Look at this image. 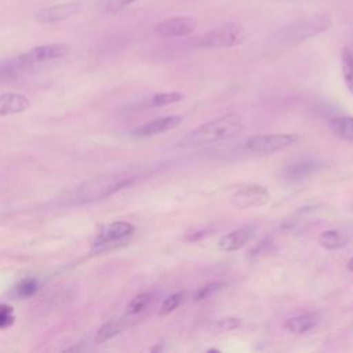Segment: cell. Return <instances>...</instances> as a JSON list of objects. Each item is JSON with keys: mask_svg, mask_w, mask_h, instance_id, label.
I'll list each match as a JSON object with an SVG mask.
<instances>
[{"mask_svg": "<svg viewBox=\"0 0 353 353\" xmlns=\"http://www.w3.org/2000/svg\"><path fill=\"white\" fill-rule=\"evenodd\" d=\"M223 285H225V283H222V281H212V283H208V284H205V285H203V287H199V288L196 290L194 295H193V299H194L196 302H200V301L208 298L210 295H212L214 292L219 291Z\"/></svg>", "mask_w": 353, "mask_h": 353, "instance_id": "cell-23", "label": "cell"}, {"mask_svg": "<svg viewBox=\"0 0 353 353\" xmlns=\"http://www.w3.org/2000/svg\"><path fill=\"white\" fill-rule=\"evenodd\" d=\"M123 330V324L119 320H112L108 321L106 324H103L95 335V342L98 343H105L109 339H113L116 335H119Z\"/></svg>", "mask_w": 353, "mask_h": 353, "instance_id": "cell-19", "label": "cell"}, {"mask_svg": "<svg viewBox=\"0 0 353 353\" xmlns=\"http://www.w3.org/2000/svg\"><path fill=\"white\" fill-rule=\"evenodd\" d=\"M196 21L190 17H174L160 22L156 32L163 37H185L193 33Z\"/></svg>", "mask_w": 353, "mask_h": 353, "instance_id": "cell-10", "label": "cell"}, {"mask_svg": "<svg viewBox=\"0 0 353 353\" xmlns=\"http://www.w3.org/2000/svg\"><path fill=\"white\" fill-rule=\"evenodd\" d=\"M229 201L233 207L240 210L262 207L269 201V192L261 185L250 183L234 190L229 197Z\"/></svg>", "mask_w": 353, "mask_h": 353, "instance_id": "cell-8", "label": "cell"}, {"mask_svg": "<svg viewBox=\"0 0 353 353\" xmlns=\"http://www.w3.org/2000/svg\"><path fill=\"white\" fill-rule=\"evenodd\" d=\"M243 127L244 121L240 114L228 113L189 131L178 141V145L182 148H197L218 143L234 138L241 132Z\"/></svg>", "mask_w": 353, "mask_h": 353, "instance_id": "cell-2", "label": "cell"}, {"mask_svg": "<svg viewBox=\"0 0 353 353\" xmlns=\"http://www.w3.org/2000/svg\"><path fill=\"white\" fill-rule=\"evenodd\" d=\"M252 236H254V228L245 226L222 236L218 243V247L225 252H233L243 248L251 240Z\"/></svg>", "mask_w": 353, "mask_h": 353, "instance_id": "cell-12", "label": "cell"}, {"mask_svg": "<svg viewBox=\"0 0 353 353\" xmlns=\"http://www.w3.org/2000/svg\"><path fill=\"white\" fill-rule=\"evenodd\" d=\"M331 25L328 15H314L292 22L281 30V41L287 44H299L313 36L327 30Z\"/></svg>", "mask_w": 353, "mask_h": 353, "instance_id": "cell-4", "label": "cell"}, {"mask_svg": "<svg viewBox=\"0 0 353 353\" xmlns=\"http://www.w3.org/2000/svg\"><path fill=\"white\" fill-rule=\"evenodd\" d=\"M319 243L327 250H339L347 244V237L343 236L339 230L330 229L320 233Z\"/></svg>", "mask_w": 353, "mask_h": 353, "instance_id": "cell-18", "label": "cell"}, {"mask_svg": "<svg viewBox=\"0 0 353 353\" xmlns=\"http://www.w3.org/2000/svg\"><path fill=\"white\" fill-rule=\"evenodd\" d=\"M80 10L79 3L74 1H68V3H61V4H54L50 7H44L37 11L36 14V21L43 25H51V23H58L62 21H66L76 15Z\"/></svg>", "mask_w": 353, "mask_h": 353, "instance_id": "cell-9", "label": "cell"}, {"mask_svg": "<svg viewBox=\"0 0 353 353\" xmlns=\"http://www.w3.org/2000/svg\"><path fill=\"white\" fill-rule=\"evenodd\" d=\"M17 290H18V294H19L21 296H30V295H33V294L36 292V290H37V283H36V280H33V279H26V280H23V281L17 287Z\"/></svg>", "mask_w": 353, "mask_h": 353, "instance_id": "cell-24", "label": "cell"}, {"mask_svg": "<svg viewBox=\"0 0 353 353\" xmlns=\"http://www.w3.org/2000/svg\"><path fill=\"white\" fill-rule=\"evenodd\" d=\"M135 1H138V0H110V7L119 10V8H124L130 4H132Z\"/></svg>", "mask_w": 353, "mask_h": 353, "instance_id": "cell-27", "label": "cell"}, {"mask_svg": "<svg viewBox=\"0 0 353 353\" xmlns=\"http://www.w3.org/2000/svg\"><path fill=\"white\" fill-rule=\"evenodd\" d=\"M134 233V225L127 221H116L108 223L94 241V251L102 252L121 245Z\"/></svg>", "mask_w": 353, "mask_h": 353, "instance_id": "cell-7", "label": "cell"}, {"mask_svg": "<svg viewBox=\"0 0 353 353\" xmlns=\"http://www.w3.org/2000/svg\"><path fill=\"white\" fill-rule=\"evenodd\" d=\"M183 99V94L181 92H160V94H156L153 97H150L148 99V105L150 108H161V106H167V105H171V103H176L179 101Z\"/></svg>", "mask_w": 353, "mask_h": 353, "instance_id": "cell-20", "label": "cell"}, {"mask_svg": "<svg viewBox=\"0 0 353 353\" xmlns=\"http://www.w3.org/2000/svg\"><path fill=\"white\" fill-rule=\"evenodd\" d=\"M319 324V316L316 313H302L290 317L285 321V328L294 334H305L313 330Z\"/></svg>", "mask_w": 353, "mask_h": 353, "instance_id": "cell-15", "label": "cell"}, {"mask_svg": "<svg viewBox=\"0 0 353 353\" xmlns=\"http://www.w3.org/2000/svg\"><path fill=\"white\" fill-rule=\"evenodd\" d=\"M341 72L347 90L353 94V46H346L342 50Z\"/></svg>", "mask_w": 353, "mask_h": 353, "instance_id": "cell-17", "label": "cell"}, {"mask_svg": "<svg viewBox=\"0 0 353 353\" xmlns=\"http://www.w3.org/2000/svg\"><path fill=\"white\" fill-rule=\"evenodd\" d=\"M70 47L63 43H50L33 47L26 52L19 54L12 59L14 68H29L39 63H46L57 59H62L69 55Z\"/></svg>", "mask_w": 353, "mask_h": 353, "instance_id": "cell-5", "label": "cell"}, {"mask_svg": "<svg viewBox=\"0 0 353 353\" xmlns=\"http://www.w3.org/2000/svg\"><path fill=\"white\" fill-rule=\"evenodd\" d=\"M347 269L350 270V272H353V256L350 258V261L347 262Z\"/></svg>", "mask_w": 353, "mask_h": 353, "instance_id": "cell-28", "label": "cell"}, {"mask_svg": "<svg viewBox=\"0 0 353 353\" xmlns=\"http://www.w3.org/2000/svg\"><path fill=\"white\" fill-rule=\"evenodd\" d=\"M152 298H153V295L150 292L138 294L127 305V313L128 314H138V313H141L142 310H145L149 306V303L152 302Z\"/></svg>", "mask_w": 353, "mask_h": 353, "instance_id": "cell-21", "label": "cell"}, {"mask_svg": "<svg viewBox=\"0 0 353 353\" xmlns=\"http://www.w3.org/2000/svg\"><path fill=\"white\" fill-rule=\"evenodd\" d=\"M182 123L181 116H167V117H160L156 120H152L149 123H145L131 131L132 135L135 137H152L156 134L165 132L168 130L176 128Z\"/></svg>", "mask_w": 353, "mask_h": 353, "instance_id": "cell-11", "label": "cell"}, {"mask_svg": "<svg viewBox=\"0 0 353 353\" xmlns=\"http://www.w3.org/2000/svg\"><path fill=\"white\" fill-rule=\"evenodd\" d=\"M29 106H30V101L23 94H19V92L0 94V117L22 113Z\"/></svg>", "mask_w": 353, "mask_h": 353, "instance_id": "cell-13", "label": "cell"}, {"mask_svg": "<svg viewBox=\"0 0 353 353\" xmlns=\"http://www.w3.org/2000/svg\"><path fill=\"white\" fill-rule=\"evenodd\" d=\"M134 178L124 174H109L95 176L65 192L63 196L59 197V203L61 205L68 207L92 203L114 194L116 192L130 186Z\"/></svg>", "mask_w": 353, "mask_h": 353, "instance_id": "cell-1", "label": "cell"}, {"mask_svg": "<svg viewBox=\"0 0 353 353\" xmlns=\"http://www.w3.org/2000/svg\"><path fill=\"white\" fill-rule=\"evenodd\" d=\"M183 292H175V294H172V295H170V296H167L164 301H163V303H161V306H160V314L161 316H165V314H168V313H171V312H174L181 303H182V301H183Z\"/></svg>", "mask_w": 353, "mask_h": 353, "instance_id": "cell-22", "label": "cell"}, {"mask_svg": "<svg viewBox=\"0 0 353 353\" xmlns=\"http://www.w3.org/2000/svg\"><path fill=\"white\" fill-rule=\"evenodd\" d=\"M328 127L338 138L347 142H353V117L350 116L334 117L330 120Z\"/></svg>", "mask_w": 353, "mask_h": 353, "instance_id": "cell-16", "label": "cell"}, {"mask_svg": "<svg viewBox=\"0 0 353 353\" xmlns=\"http://www.w3.org/2000/svg\"><path fill=\"white\" fill-rule=\"evenodd\" d=\"M245 40V30L240 23L229 22L199 36L194 46L200 48H230Z\"/></svg>", "mask_w": 353, "mask_h": 353, "instance_id": "cell-3", "label": "cell"}, {"mask_svg": "<svg viewBox=\"0 0 353 353\" xmlns=\"http://www.w3.org/2000/svg\"><path fill=\"white\" fill-rule=\"evenodd\" d=\"M350 208H352V211H353V203H352V205H350Z\"/></svg>", "mask_w": 353, "mask_h": 353, "instance_id": "cell-29", "label": "cell"}, {"mask_svg": "<svg viewBox=\"0 0 353 353\" xmlns=\"http://www.w3.org/2000/svg\"><path fill=\"white\" fill-rule=\"evenodd\" d=\"M237 325H239V319H232V317H229V319H222V320H219V323H218V327H219L221 330H223V331L233 330V328H236Z\"/></svg>", "mask_w": 353, "mask_h": 353, "instance_id": "cell-26", "label": "cell"}, {"mask_svg": "<svg viewBox=\"0 0 353 353\" xmlns=\"http://www.w3.org/2000/svg\"><path fill=\"white\" fill-rule=\"evenodd\" d=\"M298 139L296 134H258L245 141V150L254 154H272L294 145Z\"/></svg>", "mask_w": 353, "mask_h": 353, "instance_id": "cell-6", "label": "cell"}, {"mask_svg": "<svg viewBox=\"0 0 353 353\" xmlns=\"http://www.w3.org/2000/svg\"><path fill=\"white\" fill-rule=\"evenodd\" d=\"M319 168H320V165L316 161L305 160V161H298V163L287 165L285 168H283L281 175L284 179H287L290 182H296V181H302V179L310 176Z\"/></svg>", "mask_w": 353, "mask_h": 353, "instance_id": "cell-14", "label": "cell"}, {"mask_svg": "<svg viewBox=\"0 0 353 353\" xmlns=\"http://www.w3.org/2000/svg\"><path fill=\"white\" fill-rule=\"evenodd\" d=\"M14 320L12 310L8 306H0V328L10 325Z\"/></svg>", "mask_w": 353, "mask_h": 353, "instance_id": "cell-25", "label": "cell"}]
</instances>
